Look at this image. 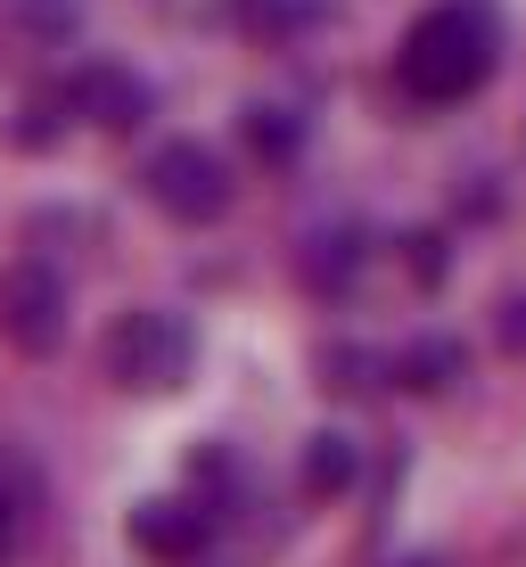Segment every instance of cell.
<instances>
[{"instance_id":"cell-5","label":"cell","mask_w":526,"mask_h":567,"mask_svg":"<svg viewBox=\"0 0 526 567\" xmlns=\"http://www.w3.org/2000/svg\"><path fill=\"white\" fill-rule=\"evenodd\" d=\"M25 518H33V494H25V477H17V461H0V567L25 543Z\"/></svg>"},{"instance_id":"cell-2","label":"cell","mask_w":526,"mask_h":567,"mask_svg":"<svg viewBox=\"0 0 526 567\" xmlns=\"http://www.w3.org/2000/svg\"><path fill=\"white\" fill-rule=\"evenodd\" d=\"M148 189H157V206L165 214H182V223H214V214L230 206V182H223V165H214L206 148H165L157 165H148Z\"/></svg>"},{"instance_id":"cell-4","label":"cell","mask_w":526,"mask_h":567,"mask_svg":"<svg viewBox=\"0 0 526 567\" xmlns=\"http://www.w3.org/2000/svg\"><path fill=\"white\" fill-rule=\"evenodd\" d=\"M0 329H9L25 354H50V346H58V329H66V297H58L50 271H33V264L0 271Z\"/></svg>"},{"instance_id":"cell-3","label":"cell","mask_w":526,"mask_h":567,"mask_svg":"<svg viewBox=\"0 0 526 567\" xmlns=\"http://www.w3.org/2000/svg\"><path fill=\"white\" fill-rule=\"evenodd\" d=\"M107 362H115V379H124V386H173V379H182V362H189V338L165 321V312H132V321L115 329Z\"/></svg>"},{"instance_id":"cell-1","label":"cell","mask_w":526,"mask_h":567,"mask_svg":"<svg viewBox=\"0 0 526 567\" xmlns=\"http://www.w3.org/2000/svg\"><path fill=\"white\" fill-rule=\"evenodd\" d=\"M502 66V25L494 9H477V0H444V9H427L412 33H403V91L427 107H453L470 100V91H485V74Z\"/></svg>"}]
</instances>
